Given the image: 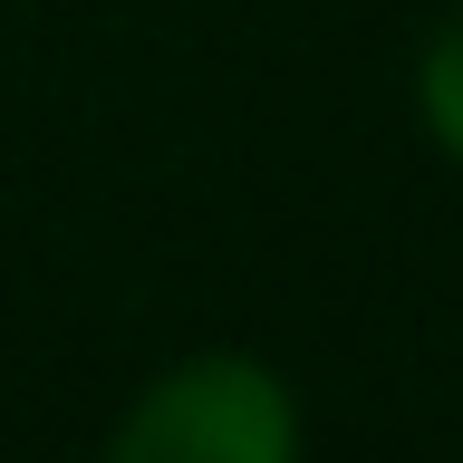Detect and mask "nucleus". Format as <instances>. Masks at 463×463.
I'll use <instances>...</instances> for the list:
<instances>
[{
  "mask_svg": "<svg viewBox=\"0 0 463 463\" xmlns=\"http://www.w3.org/2000/svg\"><path fill=\"white\" fill-rule=\"evenodd\" d=\"M97 463H299V396L270 357L203 347L116 415Z\"/></svg>",
  "mask_w": 463,
  "mask_h": 463,
  "instance_id": "1",
  "label": "nucleus"
},
{
  "mask_svg": "<svg viewBox=\"0 0 463 463\" xmlns=\"http://www.w3.org/2000/svg\"><path fill=\"white\" fill-rule=\"evenodd\" d=\"M415 116H425V136L463 165V0L434 20L425 58H415Z\"/></svg>",
  "mask_w": 463,
  "mask_h": 463,
  "instance_id": "2",
  "label": "nucleus"
}]
</instances>
